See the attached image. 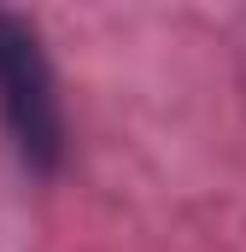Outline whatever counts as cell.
<instances>
[{"label": "cell", "mask_w": 246, "mask_h": 252, "mask_svg": "<svg viewBox=\"0 0 246 252\" xmlns=\"http://www.w3.org/2000/svg\"><path fill=\"white\" fill-rule=\"evenodd\" d=\"M0 118L18 147V158L41 176H53L64 164V106L53 64L41 53L35 24H24L18 12H0Z\"/></svg>", "instance_id": "6da1fadb"}]
</instances>
